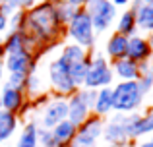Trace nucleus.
<instances>
[{
    "label": "nucleus",
    "instance_id": "23",
    "mask_svg": "<svg viewBox=\"0 0 153 147\" xmlns=\"http://www.w3.org/2000/svg\"><path fill=\"white\" fill-rule=\"evenodd\" d=\"M23 93H27L29 97H43V93H45V83H43L41 75L37 72L27 75L25 85H23Z\"/></svg>",
    "mask_w": 153,
    "mask_h": 147
},
{
    "label": "nucleus",
    "instance_id": "10",
    "mask_svg": "<svg viewBox=\"0 0 153 147\" xmlns=\"http://www.w3.org/2000/svg\"><path fill=\"white\" fill-rule=\"evenodd\" d=\"M103 122H105V118L89 114V116L78 126V132H76L74 140L79 141V143H83V145L97 147V141L101 140V134H103Z\"/></svg>",
    "mask_w": 153,
    "mask_h": 147
},
{
    "label": "nucleus",
    "instance_id": "37",
    "mask_svg": "<svg viewBox=\"0 0 153 147\" xmlns=\"http://www.w3.org/2000/svg\"><path fill=\"white\" fill-rule=\"evenodd\" d=\"M136 2H153V0H136Z\"/></svg>",
    "mask_w": 153,
    "mask_h": 147
},
{
    "label": "nucleus",
    "instance_id": "14",
    "mask_svg": "<svg viewBox=\"0 0 153 147\" xmlns=\"http://www.w3.org/2000/svg\"><path fill=\"white\" fill-rule=\"evenodd\" d=\"M130 10L136 16V27L142 33H149L153 29V2H136L132 0Z\"/></svg>",
    "mask_w": 153,
    "mask_h": 147
},
{
    "label": "nucleus",
    "instance_id": "5",
    "mask_svg": "<svg viewBox=\"0 0 153 147\" xmlns=\"http://www.w3.org/2000/svg\"><path fill=\"white\" fill-rule=\"evenodd\" d=\"M112 79H114V74H112L111 62L107 60V56L103 52H91L82 87L97 91L101 87H111Z\"/></svg>",
    "mask_w": 153,
    "mask_h": 147
},
{
    "label": "nucleus",
    "instance_id": "3",
    "mask_svg": "<svg viewBox=\"0 0 153 147\" xmlns=\"http://www.w3.org/2000/svg\"><path fill=\"white\" fill-rule=\"evenodd\" d=\"M112 89V112L134 114L143 105V95L140 91L138 81H118L111 85Z\"/></svg>",
    "mask_w": 153,
    "mask_h": 147
},
{
    "label": "nucleus",
    "instance_id": "25",
    "mask_svg": "<svg viewBox=\"0 0 153 147\" xmlns=\"http://www.w3.org/2000/svg\"><path fill=\"white\" fill-rule=\"evenodd\" d=\"M25 23V10H18L8 18V29L10 31H23Z\"/></svg>",
    "mask_w": 153,
    "mask_h": 147
},
{
    "label": "nucleus",
    "instance_id": "27",
    "mask_svg": "<svg viewBox=\"0 0 153 147\" xmlns=\"http://www.w3.org/2000/svg\"><path fill=\"white\" fill-rule=\"evenodd\" d=\"M138 85H140V91H142L143 97H146L147 93H151V91H153V72L140 74V78H138Z\"/></svg>",
    "mask_w": 153,
    "mask_h": 147
},
{
    "label": "nucleus",
    "instance_id": "42",
    "mask_svg": "<svg viewBox=\"0 0 153 147\" xmlns=\"http://www.w3.org/2000/svg\"><path fill=\"white\" fill-rule=\"evenodd\" d=\"M2 2H4V0H0V4H2Z\"/></svg>",
    "mask_w": 153,
    "mask_h": 147
},
{
    "label": "nucleus",
    "instance_id": "12",
    "mask_svg": "<svg viewBox=\"0 0 153 147\" xmlns=\"http://www.w3.org/2000/svg\"><path fill=\"white\" fill-rule=\"evenodd\" d=\"M0 103H2L4 110H8L12 114H19L25 109V93H23V89L4 81L0 85Z\"/></svg>",
    "mask_w": 153,
    "mask_h": 147
},
{
    "label": "nucleus",
    "instance_id": "21",
    "mask_svg": "<svg viewBox=\"0 0 153 147\" xmlns=\"http://www.w3.org/2000/svg\"><path fill=\"white\" fill-rule=\"evenodd\" d=\"M114 33L124 35V37H132V35L138 33V27H136V16H134V12H132L130 8H126V10L116 18Z\"/></svg>",
    "mask_w": 153,
    "mask_h": 147
},
{
    "label": "nucleus",
    "instance_id": "15",
    "mask_svg": "<svg viewBox=\"0 0 153 147\" xmlns=\"http://www.w3.org/2000/svg\"><path fill=\"white\" fill-rule=\"evenodd\" d=\"M111 68L114 78H118V81H138L140 78L138 62L130 60V58H120V60L111 62Z\"/></svg>",
    "mask_w": 153,
    "mask_h": 147
},
{
    "label": "nucleus",
    "instance_id": "33",
    "mask_svg": "<svg viewBox=\"0 0 153 147\" xmlns=\"http://www.w3.org/2000/svg\"><path fill=\"white\" fill-rule=\"evenodd\" d=\"M136 147H153V134H151L149 137H146V140H142Z\"/></svg>",
    "mask_w": 153,
    "mask_h": 147
},
{
    "label": "nucleus",
    "instance_id": "1",
    "mask_svg": "<svg viewBox=\"0 0 153 147\" xmlns=\"http://www.w3.org/2000/svg\"><path fill=\"white\" fill-rule=\"evenodd\" d=\"M6 83L23 89L29 74L37 72V56L23 31H10L2 41Z\"/></svg>",
    "mask_w": 153,
    "mask_h": 147
},
{
    "label": "nucleus",
    "instance_id": "38",
    "mask_svg": "<svg viewBox=\"0 0 153 147\" xmlns=\"http://www.w3.org/2000/svg\"><path fill=\"white\" fill-rule=\"evenodd\" d=\"M89 2H99V0H89Z\"/></svg>",
    "mask_w": 153,
    "mask_h": 147
},
{
    "label": "nucleus",
    "instance_id": "16",
    "mask_svg": "<svg viewBox=\"0 0 153 147\" xmlns=\"http://www.w3.org/2000/svg\"><path fill=\"white\" fill-rule=\"evenodd\" d=\"M89 114H91L89 106L79 99L78 93H74V95L68 97V116H66V120L70 122V124H74L76 128H78V126L82 124Z\"/></svg>",
    "mask_w": 153,
    "mask_h": 147
},
{
    "label": "nucleus",
    "instance_id": "30",
    "mask_svg": "<svg viewBox=\"0 0 153 147\" xmlns=\"http://www.w3.org/2000/svg\"><path fill=\"white\" fill-rule=\"evenodd\" d=\"M41 0H18L19 4V10H29V8H33L35 4H39Z\"/></svg>",
    "mask_w": 153,
    "mask_h": 147
},
{
    "label": "nucleus",
    "instance_id": "41",
    "mask_svg": "<svg viewBox=\"0 0 153 147\" xmlns=\"http://www.w3.org/2000/svg\"><path fill=\"white\" fill-rule=\"evenodd\" d=\"M0 109H2V103H0Z\"/></svg>",
    "mask_w": 153,
    "mask_h": 147
},
{
    "label": "nucleus",
    "instance_id": "32",
    "mask_svg": "<svg viewBox=\"0 0 153 147\" xmlns=\"http://www.w3.org/2000/svg\"><path fill=\"white\" fill-rule=\"evenodd\" d=\"M4 31H8V18L0 10V33H4Z\"/></svg>",
    "mask_w": 153,
    "mask_h": 147
},
{
    "label": "nucleus",
    "instance_id": "17",
    "mask_svg": "<svg viewBox=\"0 0 153 147\" xmlns=\"http://www.w3.org/2000/svg\"><path fill=\"white\" fill-rule=\"evenodd\" d=\"M126 49H128V37L112 33L111 37L107 39V43H105V56L111 62L126 58Z\"/></svg>",
    "mask_w": 153,
    "mask_h": 147
},
{
    "label": "nucleus",
    "instance_id": "13",
    "mask_svg": "<svg viewBox=\"0 0 153 147\" xmlns=\"http://www.w3.org/2000/svg\"><path fill=\"white\" fill-rule=\"evenodd\" d=\"M151 47L149 43H147V39L143 37V35L136 33L132 35V37H128V49H126V58H130V60L134 62H146V60H151Z\"/></svg>",
    "mask_w": 153,
    "mask_h": 147
},
{
    "label": "nucleus",
    "instance_id": "26",
    "mask_svg": "<svg viewBox=\"0 0 153 147\" xmlns=\"http://www.w3.org/2000/svg\"><path fill=\"white\" fill-rule=\"evenodd\" d=\"M37 143H39V147H56L52 132L47 128H39V126H37Z\"/></svg>",
    "mask_w": 153,
    "mask_h": 147
},
{
    "label": "nucleus",
    "instance_id": "19",
    "mask_svg": "<svg viewBox=\"0 0 153 147\" xmlns=\"http://www.w3.org/2000/svg\"><path fill=\"white\" fill-rule=\"evenodd\" d=\"M19 128V116L18 114H12L8 110L0 109V145L4 141H10L16 136Z\"/></svg>",
    "mask_w": 153,
    "mask_h": 147
},
{
    "label": "nucleus",
    "instance_id": "34",
    "mask_svg": "<svg viewBox=\"0 0 153 147\" xmlns=\"http://www.w3.org/2000/svg\"><path fill=\"white\" fill-rule=\"evenodd\" d=\"M111 2L114 4L116 8H118V6L122 8V6H128V4H132V0H111Z\"/></svg>",
    "mask_w": 153,
    "mask_h": 147
},
{
    "label": "nucleus",
    "instance_id": "24",
    "mask_svg": "<svg viewBox=\"0 0 153 147\" xmlns=\"http://www.w3.org/2000/svg\"><path fill=\"white\" fill-rule=\"evenodd\" d=\"M54 12H56V18H58L60 25H64V27H66V23L70 21V19H72V16H74L76 8H72L70 4H66L64 0H60V2H56V4H54Z\"/></svg>",
    "mask_w": 153,
    "mask_h": 147
},
{
    "label": "nucleus",
    "instance_id": "39",
    "mask_svg": "<svg viewBox=\"0 0 153 147\" xmlns=\"http://www.w3.org/2000/svg\"><path fill=\"white\" fill-rule=\"evenodd\" d=\"M151 64H153V54H151Z\"/></svg>",
    "mask_w": 153,
    "mask_h": 147
},
{
    "label": "nucleus",
    "instance_id": "8",
    "mask_svg": "<svg viewBox=\"0 0 153 147\" xmlns=\"http://www.w3.org/2000/svg\"><path fill=\"white\" fill-rule=\"evenodd\" d=\"M68 116V99L60 97V95H52L49 101H45V106H41L35 124L39 128L52 130L56 124H60L62 120H66Z\"/></svg>",
    "mask_w": 153,
    "mask_h": 147
},
{
    "label": "nucleus",
    "instance_id": "35",
    "mask_svg": "<svg viewBox=\"0 0 153 147\" xmlns=\"http://www.w3.org/2000/svg\"><path fill=\"white\" fill-rule=\"evenodd\" d=\"M146 39H147V43H149V47H151V50H153V29L149 31V33H147V37H146Z\"/></svg>",
    "mask_w": 153,
    "mask_h": 147
},
{
    "label": "nucleus",
    "instance_id": "22",
    "mask_svg": "<svg viewBox=\"0 0 153 147\" xmlns=\"http://www.w3.org/2000/svg\"><path fill=\"white\" fill-rule=\"evenodd\" d=\"M16 147H39L37 143V124L35 120H27L18 136Z\"/></svg>",
    "mask_w": 153,
    "mask_h": 147
},
{
    "label": "nucleus",
    "instance_id": "11",
    "mask_svg": "<svg viewBox=\"0 0 153 147\" xmlns=\"http://www.w3.org/2000/svg\"><path fill=\"white\" fill-rule=\"evenodd\" d=\"M153 134V109L146 112H134L128 118V137L132 141L140 137H149Z\"/></svg>",
    "mask_w": 153,
    "mask_h": 147
},
{
    "label": "nucleus",
    "instance_id": "9",
    "mask_svg": "<svg viewBox=\"0 0 153 147\" xmlns=\"http://www.w3.org/2000/svg\"><path fill=\"white\" fill-rule=\"evenodd\" d=\"M47 78H49V85H51L52 95H60V97H66L68 99L70 95H74L76 91L79 89V87L74 83L70 72H68V68L64 64H60L56 58L49 64Z\"/></svg>",
    "mask_w": 153,
    "mask_h": 147
},
{
    "label": "nucleus",
    "instance_id": "6",
    "mask_svg": "<svg viewBox=\"0 0 153 147\" xmlns=\"http://www.w3.org/2000/svg\"><path fill=\"white\" fill-rule=\"evenodd\" d=\"M128 118L130 114H118L112 112L111 116L105 118L103 122V134L105 145L111 147H130L134 141L128 137Z\"/></svg>",
    "mask_w": 153,
    "mask_h": 147
},
{
    "label": "nucleus",
    "instance_id": "28",
    "mask_svg": "<svg viewBox=\"0 0 153 147\" xmlns=\"http://www.w3.org/2000/svg\"><path fill=\"white\" fill-rule=\"evenodd\" d=\"M76 93L79 95V99H82L83 103H85L87 106H89V110L93 112V103H95V91L93 89H85V87H79Z\"/></svg>",
    "mask_w": 153,
    "mask_h": 147
},
{
    "label": "nucleus",
    "instance_id": "36",
    "mask_svg": "<svg viewBox=\"0 0 153 147\" xmlns=\"http://www.w3.org/2000/svg\"><path fill=\"white\" fill-rule=\"evenodd\" d=\"M68 147H89V145H83V143H79V141H76V140H74Z\"/></svg>",
    "mask_w": 153,
    "mask_h": 147
},
{
    "label": "nucleus",
    "instance_id": "20",
    "mask_svg": "<svg viewBox=\"0 0 153 147\" xmlns=\"http://www.w3.org/2000/svg\"><path fill=\"white\" fill-rule=\"evenodd\" d=\"M51 132H52V137H54V145L56 147H68L72 141H74L78 128H76L74 124H70L68 120H62L60 124H56Z\"/></svg>",
    "mask_w": 153,
    "mask_h": 147
},
{
    "label": "nucleus",
    "instance_id": "29",
    "mask_svg": "<svg viewBox=\"0 0 153 147\" xmlns=\"http://www.w3.org/2000/svg\"><path fill=\"white\" fill-rule=\"evenodd\" d=\"M6 79V72H4V49H2V43H0V85L4 83Z\"/></svg>",
    "mask_w": 153,
    "mask_h": 147
},
{
    "label": "nucleus",
    "instance_id": "2",
    "mask_svg": "<svg viewBox=\"0 0 153 147\" xmlns=\"http://www.w3.org/2000/svg\"><path fill=\"white\" fill-rule=\"evenodd\" d=\"M23 33L29 39V45L35 49H43L47 43L54 45L60 33H64V25H60L54 12V4L51 0L35 4L33 8L25 10V23Z\"/></svg>",
    "mask_w": 153,
    "mask_h": 147
},
{
    "label": "nucleus",
    "instance_id": "43",
    "mask_svg": "<svg viewBox=\"0 0 153 147\" xmlns=\"http://www.w3.org/2000/svg\"><path fill=\"white\" fill-rule=\"evenodd\" d=\"M0 147H2V145H0Z\"/></svg>",
    "mask_w": 153,
    "mask_h": 147
},
{
    "label": "nucleus",
    "instance_id": "40",
    "mask_svg": "<svg viewBox=\"0 0 153 147\" xmlns=\"http://www.w3.org/2000/svg\"><path fill=\"white\" fill-rule=\"evenodd\" d=\"M101 147H111V145H101Z\"/></svg>",
    "mask_w": 153,
    "mask_h": 147
},
{
    "label": "nucleus",
    "instance_id": "4",
    "mask_svg": "<svg viewBox=\"0 0 153 147\" xmlns=\"http://www.w3.org/2000/svg\"><path fill=\"white\" fill-rule=\"evenodd\" d=\"M64 33H66V37L70 39L74 45L82 47V49H85V50L91 49V47L95 45V39H97V35H95V31H93V25H91V18L85 12V8H78V10L74 12L72 19L66 23V27H64Z\"/></svg>",
    "mask_w": 153,
    "mask_h": 147
},
{
    "label": "nucleus",
    "instance_id": "31",
    "mask_svg": "<svg viewBox=\"0 0 153 147\" xmlns=\"http://www.w3.org/2000/svg\"><path fill=\"white\" fill-rule=\"evenodd\" d=\"M64 2L70 4L72 8H76V10H78V8H85L87 4H89V0H64Z\"/></svg>",
    "mask_w": 153,
    "mask_h": 147
},
{
    "label": "nucleus",
    "instance_id": "7",
    "mask_svg": "<svg viewBox=\"0 0 153 147\" xmlns=\"http://www.w3.org/2000/svg\"><path fill=\"white\" fill-rule=\"evenodd\" d=\"M85 12L91 18V25H93L95 35L105 33L114 25L116 18H118V8L111 2V0H99V2H89L85 6Z\"/></svg>",
    "mask_w": 153,
    "mask_h": 147
},
{
    "label": "nucleus",
    "instance_id": "18",
    "mask_svg": "<svg viewBox=\"0 0 153 147\" xmlns=\"http://www.w3.org/2000/svg\"><path fill=\"white\" fill-rule=\"evenodd\" d=\"M95 116L107 118L112 114V89L111 87H101L95 91V103H93V112Z\"/></svg>",
    "mask_w": 153,
    "mask_h": 147
}]
</instances>
